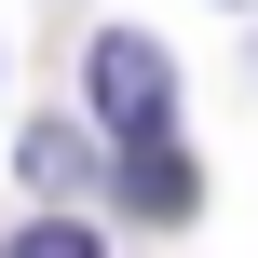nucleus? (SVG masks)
Here are the masks:
<instances>
[{
	"label": "nucleus",
	"instance_id": "f257e3e1",
	"mask_svg": "<svg viewBox=\"0 0 258 258\" xmlns=\"http://www.w3.org/2000/svg\"><path fill=\"white\" fill-rule=\"evenodd\" d=\"M82 82H95V109H109V136H122V150H150V136L177 122V68H163L150 41H122V27L95 41V68H82Z\"/></svg>",
	"mask_w": 258,
	"mask_h": 258
},
{
	"label": "nucleus",
	"instance_id": "f03ea898",
	"mask_svg": "<svg viewBox=\"0 0 258 258\" xmlns=\"http://www.w3.org/2000/svg\"><path fill=\"white\" fill-rule=\"evenodd\" d=\"M122 204H136V218H190V163H177V136L122 150Z\"/></svg>",
	"mask_w": 258,
	"mask_h": 258
},
{
	"label": "nucleus",
	"instance_id": "7ed1b4c3",
	"mask_svg": "<svg viewBox=\"0 0 258 258\" xmlns=\"http://www.w3.org/2000/svg\"><path fill=\"white\" fill-rule=\"evenodd\" d=\"M0 258H95V231H68V218H27V231H14Z\"/></svg>",
	"mask_w": 258,
	"mask_h": 258
}]
</instances>
